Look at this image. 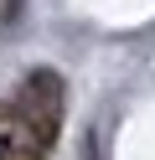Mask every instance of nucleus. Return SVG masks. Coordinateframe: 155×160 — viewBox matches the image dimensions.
<instances>
[{"instance_id": "nucleus-2", "label": "nucleus", "mask_w": 155, "mask_h": 160, "mask_svg": "<svg viewBox=\"0 0 155 160\" xmlns=\"http://www.w3.org/2000/svg\"><path fill=\"white\" fill-rule=\"evenodd\" d=\"M47 155H52V145L26 124V114L5 98V103H0V160H47Z\"/></svg>"}, {"instance_id": "nucleus-1", "label": "nucleus", "mask_w": 155, "mask_h": 160, "mask_svg": "<svg viewBox=\"0 0 155 160\" xmlns=\"http://www.w3.org/2000/svg\"><path fill=\"white\" fill-rule=\"evenodd\" d=\"M10 103L26 114V124L36 129L47 145H57L62 114H67V83H62V72H52V67H31V72L21 78V88L10 93Z\"/></svg>"}, {"instance_id": "nucleus-4", "label": "nucleus", "mask_w": 155, "mask_h": 160, "mask_svg": "<svg viewBox=\"0 0 155 160\" xmlns=\"http://www.w3.org/2000/svg\"><path fill=\"white\" fill-rule=\"evenodd\" d=\"M83 160H98V145H93V134L83 139Z\"/></svg>"}, {"instance_id": "nucleus-3", "label": "nucleus", "mask_w": 155, "mask_h": 160, "mask_svg": "<svg viewBox=\"0 0 155 160\" xmlns=\"http://www.w3.org/2000/svg\"><path fill=\"white\" fill-rule=\"evenodd\" d=\"M21 21V0H0V26H16Z\"/></svg>"}]
</instances>
